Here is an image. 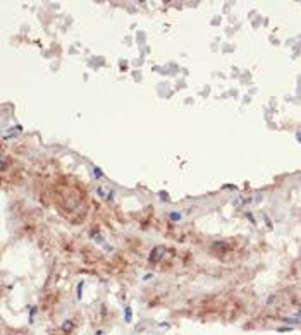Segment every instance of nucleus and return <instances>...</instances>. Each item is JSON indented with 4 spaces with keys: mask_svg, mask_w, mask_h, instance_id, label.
Masks as SVG:
<instances>
[{
    "mask_svg": "<svg viewBox=\"0 0 301 335\" xmlns=\"http://www.w3.org/2000/svg\"><path fill=\"white\" fill-rule=\"evenodd\" d=\"M162 254H164V247H155V249H153V254L150 256V261H157Z\"/></svg>",
    "mask_w": 301,
    "mask_h": 335,
    "instance_id": "obj_2",
    "label": "nucleus"
},
{
    "mask_svg": "<svg viewBox=\"0 0 301 335\" xmlns=\"http://www.w3.org/2000/svg\"><path fill=\"white\" fill-rule=\"evenodd\" d=\"M131 318H133V313H131V308H126V316H124V320L129 323L131 322Z\"/></svg>",
    "mask_w": 301,
    "mask_h": 335,
    "instance_id": "obj_3",
    "label": "nucleus"
},
{
    "mask_svg": "<svg viewBox=\"0 0 301 335\" xmlns=\"http://www.w3.org/2000/svg\"><path fill=\"white\" fill-rule=\"evenodd\" d=\"M72 328H74V322H72V320H67V322L62 325V332H64V334H67V335L72 332Z\"/></svg>",
    "mask_w": 301,
    "mask_h": 335,
    "instance_id": "obj_1",
    "label": "nucleus"
}]
</instances>
